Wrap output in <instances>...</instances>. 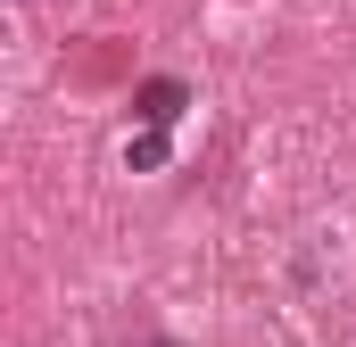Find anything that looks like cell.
I'll list each match as a JSON object with an SVG mask.
<instances>
[{
    "label": "cell",
    "instance_id": "1",
    "mask_svg": "<svg viewBox=\"0 0 356 347\" xmlns=\"http://www.w3.org/2000/svg\"><path fill=\"white\" fill-rule=\"evenodd\" d=\"M182 108H191V83H182V75H149V83H133V116H141V133H166Z\"/></svg>",
    "mask_w": 356,
    "mask_h": 347
},
{
    "label": "cell",
    "instance_id": "2",
    "mask_svg": "<svg viewBox=\"0 0 356 347\" xmlns=\"http://www.w3.org/2000/svg\"><path fill=\"white\" fill-rule=\"evenodd\" d=\"M124 166H133V174H158V166H166V133H133V141H124Z\"/></svg>",
    "mask_w": 356,
    "mask_h": 347
}]
</instances>
